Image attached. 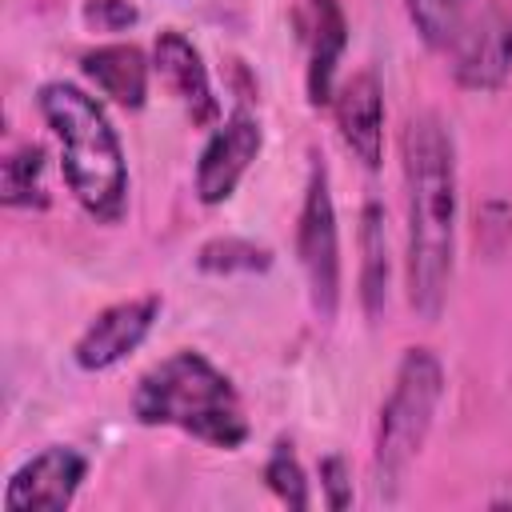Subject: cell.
<instances>
[{
	"instance_id": "1",
	"label": "cell",
	"mask_w": 512,
	"mask_h": 512,
	"mask_svg": "<svg viewBox=\"0 0 512 512\" xmlns=\"http://www.w3.org/2000/svg\"><path fill=\"white\" fill-rule=\"evenodd\" d=\"M404 164V284L408 304L424 324H436L456 264V144L448 124L424 108L412 112L400 132Z\"/></svg>"
},
{
	"instance_id": "2",
	"label": "cell",
	"mask_w": 512,
	"mask_h": 512,
	"mask_svg": "<svg viewBox=\"0 0 512 512\" xmlns=\"http://www.w3.org/2000/svg\"><path fill=\"white\" fill-rule=\"evenodd\" d=\"M36 104L56 136L68 192L92 220L116 224L128 208V164L120 136L108 124L96 96L68 80H48Z\"/></svg>"
},
{
	"instance_id": "3",
	"label": "cell",
	"mask_w": 512,
	"mask_h": 512,
	"mask_svg": "<svg viewBox=\"0 0 512 512\" xmlns=\"http://www.w3.org/2000/svg\"><path fill=\"white\" fill-rule=\"evenodd\" d=\"M132 416L148 428H180L224 452H236L252 432L236 384L192 348L164 356L140 376Z\"/></svg>"
},
{
	"instance_id": "4",
	"label": "cell",
	"mask_w": 512,
	"mask_h": 512,
	"mask_svg": "<svg viewBox=\"0 0 512 512\" xmlns=\"http://www.w3.org/2000/svg\"><path fill=\"white\" fill-rule=\"evenodd\" d=\"M444 400V364L432 348H408L392 392L380 408V428H376V452H372V488L376 500H396L412 460L420 456L436 408Z\"/></svg>"
},
{
	"instance_id": "5",
	"label": "cell",
	"mask_w": 512,
	"mask_h": 512,
	"mask_svg": "<svg viewBox=\"0 0 512 512\" xmlns=\"http://www.w3.org/2000/svg\"><path fill=\"white\" fill-rule=\"evenodd\" d=\"M296 256L308 280V304L320 320H332L340 308V232H336V208L328 192V168L320 156H312L304 204L296 220Z\"/></svg>"
},
{
	"instance_id": "6",
	"label": "cell",
	"mask_w": 512,
	"mask_h": 512,
	"mask_svg": "<svg viewBox=\"0 0 512 512\" xmlns=\"http://www.w3.org/2000/svg\"><path fill=\"white\" fill-rule=\"evenodd\" d=\"M452 76L468 92H496L512 72V8L484 0L452 40Z\"/></svg>"
},
{
	"instance_id": "7",
	"label": "cell",
	"mask_w": 512,
	"mask_h": 512,
	"mask_svg": "<svg viewBox=\"0 0 512 512\" xmlns=\"http://www.w3.org/2000/svg\"><path fill=\"white\" fill-rule=\"evenodd\" d=\"M88 476V456L52 444L28 456L4 484V512H64Z\"/></svg>"
},
{
	"instance_id": "8",
	"label": "cell",
	"mask_w": 512,
	"mask_h": 512,
	"mask_svg": "<svg viewBox=\"0 0 512 512\" xmlns=\"http://www.w3.org/2000/svg\"><path fill=\"white\" fill-rule=\"evenodd\" d=\"M160 316V296H136V300H120L112 308H104L72 344V360L80 372H108L116 368L124 356H132L152 324Z\"/></svg>"
},
{
	"instance_id": "9",
	"label": "cell",
	"mask_w": 512,
	"mask_h": 512,
	"mask_svg": "<svg viewBox=\"0 0 512 512\" xmlns=\"http://www.w3.org/2000/svg\"><path fill=\"white\" fill-rule=\"evenodd\" d=\"M264 148V132L260 120L252 112H232L204 144L200 160H196V196L200 204H224L236 184L244 180V172L252 168V160Z\"/></svg>"
},
{
	"instance_id": "10",
	"label": "cell",
	"mask_w": 512,
	"mask_h": 512,
	"mask_svg": "<svg viewBox=\"0 0 512 512\" xmlns=\"http://www.w3.org/2000/svg\"><path fill=\"white\" fill-rule=\"evenodd\" d=\"M336 128L344 148L364 164L380 168L384 160V88L372 68H360L352 80H344L332 96Z\"/></svg>"
},
{
	"instance_id": "11",
	"label": "cell",
	"mask_w": 512,
	"mask_h": 512,
	"mask_svg": "<svg viewBox=\"0 0 512 512\" xmlns=\"http://www.w3.org/2000/svg\"><path fill=\"white\" fill-rule=\"evenodd\" d=\"M152 68L164 76V84L172 88V96L184 104V112L192 116V124H212L220 116V100L212 96V80H208V68L196 52V44L176 32V28H164L152 44Z\"/></svg>"
},
{
	"instance_id": "12",
	"label": "cell",
	"mask_w": 512,
	"mask_h": 512,
	"mask_svg": "<svg viewBox=\"0 0 512 512\" xmlns=\"http://www.w3.org/2000/svg\"><path fill=\"white\" fill-rule=\"evenodd\" d=\"M304 48H308V68H304V84H308V104H332L336 96V68L340 56L348 48V20L340 0H308L304 8Z\"/></svg>"
},
{
	"instance_id": "13",
	"label": "cell",
	"mask_w": 512,
	"mask_h": 512,
	"mask_svg": "<svg viewBox=\"0 0 512 512\" xmlns=\"http://www.w3.org/2000/svg\"><path fill=\"white\" fill-rule=\"evenodd\" d=\"M80 68L120 108H132V112L144 108L152 64H148V56L136 44H100V48H88L80 56Z\"/></svg>"
},
{
	"instance_id": "14",
	"label": "cell",
	"mask_w": 512,
	"mask_h": 512,
	"mask_svg": "<svg viewBox=\"0 0 512 512\" xmlns=\"http://www.w3.org/2000/svg\"><path fill=\"white\" fill-rule=\"evenodd\" d=\"M388 280H392L388 216L376 200H368L360 208V304H364V316L372 324L388 308Z\"/></svg>"
},
{
	"instance_id": "15",
	"label": "cell",
	"mask_w": 512,
	"mask_h": 512,
	"mask_svg": "<svg viewBox=\"0 0 512 512\" xmlns=\"http://www.w3.org/2000/svg\"><path fill=\"white\" fill-rule=\"evenodd\" d=\"M0 200L8 208H44V148L40 144H20L16 152L4 156L0 168Z\"/></svg>"
},
{
	"instance_id": "16",
	"label": "cell",
	"mask_w": 512,
	"mask_h": 512,
	"mask_svg": "<svg viewBox=\"0 0 512 512\" xmlns=\"http://www.w3.org/2000/svg\"><path fill=\"white\" fill-rule=\"evenodd\" d=\"M404 12L428 48H452L472 12V0H404Z\"/></svg>"
},
{
	"instance_id": "17",
	"label": "cell",
	"mask_w": 512,
	"mask_h": 512,
	"mask_svg": "<svg viewBox=\"0 0 512 512\" xmlns=\"http://www.w3.org/2000/svg\"><path fill=\"white\" fill-rule=\"evenodd\" d=\"M272 264V252L256 240L244 236H216L196 252V268L212 276H232V272H264Z\"/></svg>"
},
{
	"instance_id": "18",
	"label": "cell",
	"mask_w": 512,
	"mask_h": 512,
	"mask_svg": "<svg viewBox=\"0 0 512 512\" xmlns=\"http://www.w3.org/2000/svg\"><path fill=\"white\" fill-rule=\"evenodd\" d=\"M264 484L276 492V500L280 504H288V508H308L312 504V496H308V476H304V468H300V460H296V452H292V444H276L272 448V456L264 460Z\"/></svg>"
},
{
	"instance_id": "19",
	"label": "cell",
	"mask_w": 512,
	"mask_h": 512,
	"mask_svg": "<svg viewBox=\"0 0 512 512\" xmlns=\"http://www.w3.org/2000/svg\"><path fill=\"white\" fill-rule=\"evenodd\" d=\"M80 16L96 32H124V28H132L140 20V12H136L132 0H84Z\"/></svg>"
},
{
	"instance_id": "20",
	"label": "cell",
	"mask_w": 512,
	"mask_h": 512,
	"mask_svg": "<svg viewBox=\"0 0 512 512\" xmlns=\"http://www.w3.org/2000/svg\"><path fill=\"white\" fill-rule=\"evenodd\" d=\"M320 488H324V504L328 508H348L352 504V480H348V468L340 456H328L320 460Z\"/></svg>"
}]
</instances>
